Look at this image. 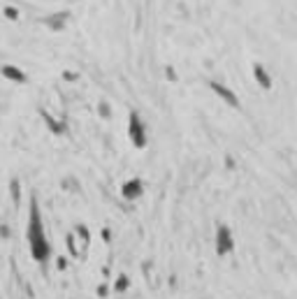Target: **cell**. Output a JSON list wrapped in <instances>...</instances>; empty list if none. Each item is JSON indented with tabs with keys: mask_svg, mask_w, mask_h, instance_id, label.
<instances>
[{
	"mask_svg": "<svg viewBox=\"0 0 297 299\" xmlns=\"http://www.w3.org/2000/svg\"><path fill=\"white\" fill-rule=\"evenodd\" d=\"M28 244H31V251H33V257L44 262L49 257V244L44 239V232H42V223H40V211H37V204L33 202L31 207V223H28Z\"/></svg>",
	"mask_w": 297,
	"mask_h": 299,
	"instance_id": "cell-1",
	"label": "cell"
},
{
	"mask_svg": "<svg viewBox=\"0 0 297 299\" xmlns=\"http://www.w3.org/2000/svg\"><path fill=\"white\" fill-rule=\"evenodd\" d=\"M0 72H3V77L12 79V81H17V84H26V81H28V79H26V74L19 70L17 65H3V67H0Z\"/></svg>",
	"mask_w": 297,
	"mask_h": 299,
	"instance_id": "cell-2",
	"label": "cell"
},
{
	"mask_svg": "<svg viewBox=\"0 0 297 299\" xmlns=\"http://www.w3.org/2000/svg\"><path fill=\"white\" fill-rule=\"evenodd\" d=\"M65 21H67V12H58V14H54V17H49L44 24L49 26V28H56V30H61L63 26H65Z\"/></svg>",
	"mask_w": 297,
	"mask_h": 299,
	"instance_id": "cell-3",
	"label": "cell"
},
{
	"mask_svg": "<svg viewBox=\"0 0 297 299\" xmlns=\"http://www.w3.org/2000/svg\"><path fill=\"white\" fill-rule=\"evenodd\" d=\"M214 88L219 90L221 95H223V97H225V100L230 102V105H237V100H235V95H232V93H230V90H228V88H223V86H221V84H214Z\"/></svg>",
	"mask_w": 297,
	"mask_h": 299,
	"instance_id": "cell-4",
	"label": "cell"
},
{
	"mask_svg": "<svg viewBox=\"0 0 297 299\" xmlns=\"http://www.w3.org/2000/svg\"><path fill=\"white\" fill-rule=\"evenodd\" d=\"M255 77H258V81H260L265 88H269V79H267V74H265V70H262L260 65H255Z\"/></svg>",
	"mask_w": 297,
	"mask_h": 299,
	"instance_id": "cell-5",
	"label": "cell"
},
{
	"mask_svg": "<svg viewBox=\"0 0 297 299\" xmlns=\"http://www.w3.org/2000/svg\"><path fill=\"white\" fill-rule=\"evenodd\" d=\"M133 137L137 144H142V130H140V121H137V116H133Z\"/></svg>",
	"mask_w": 297,
	"mask_h": 299,
	"instance_id": "cell-6",
	"label": "cell"
},
{
	"mask_svg": "<svg viewBox=\"0 0 297 299\" xmlns=\"http://www.w3.org/2000/svg\"><path fill=\"white\" fill-rule=\"evenodd\" d=\"M3 14H5L10 21H17V19H19V10H17V7H12V5H7L5 10H3Z\"/></svg>",
	"mask_w": 297,
	"mask_h": 299,
	"instance_id": "cell-7",
	"label": "cell"
}]
</instances>
